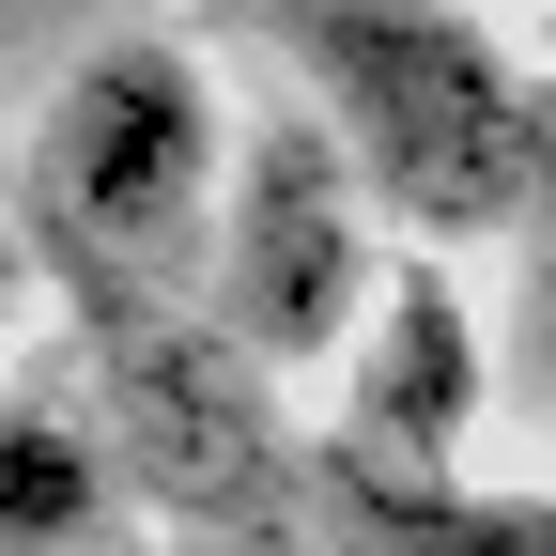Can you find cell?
I'll return each mask as SVG.
<instances>
[{"label":"cell","mask_w":556,"mask_h":556,"mask_svg":"<svg viewBox=\"0 0 556 556\" xmlns=\"http://www.w3.org/2000/svg\"><path fill=\"white\" fill-rule=\"evenodd\" d=\"M232 139H248V109L217 93V62L186 31H109L47 78V109L16 139V232H31V278L78 309V340L170 325L217 294Z\"/></svg>","instance_id":"1"},{"label":"cell","mask_w":556,"mask_h":556,"mask_svg":"<svg viewBox=\"0 0 556 556\" xmlns=\"http://www.w3.org/2000/svg\"><path fill=\"white\" fill-rule=\"evenodd\" d=\"M278 62L371 170L402 248H510L526 201L556 186L541 47L448 16V0H278Z\"/></svg>","instance_id":"2"},{"label":"cell","mask_w":556,"mask_h":556,"mask_svg":"<svg viewBox=\"0 0 556 556\" xmlns=\"http://www.w3.org/2000/svg\"><path fill=\"white\" fill-rule=\"evenodd\" d=\"M387 278H402V232H387L371 170L340 155V124L309 93H248L232 201H217V294L201 309H217L278 387H309V371H340L371 340Z\"/></svg>","instance_id":"3"},{"label":"cell","mask_w":556,"mask_h":556,"mask_svg":"<svg viewBox=\"0 0 556 556\" xmlns=\"http://www.w3.org/2000/svg\"><path fill=\"white\" fill-rule=\"evenodd\" d=\"M93 417H109V448L139 479V510H186V526L278 510V479H294V387H278L217 309L109 325L93 340Z\"/></svg>","instance_id":"4"},{"label":"cell","mask_w":556,"mask_h":556,"mask_svg":"<svg viewBox=\"0 0 556 556\" xmlns=\"http://www.w3.org/2000/svg\"><path fill=\"white\" fill-rule=\"evenodd\" d=\"M510 402V356L479 340L464 263L402 248L371 340L340 356V479H479V433Z\"/></svg>","instance_id":"5"},{"label":"cell","mask_w":556,"mask_h":556,"mask_svg":"<svg viewBox=\"0 0 556 556\" xmlns=\"http://www.w3.org/2000/svg\"><path fill=\"white\" fill-rule=\"evenodd\" d=\"M0 556H139V479L93 402H0Z\"/></svg>","instance_id":"6"},{"label":"cell","mask_w":556,"mask_h":556,"mask_svg":"<svg viewBox=\"0 0 556 556\" xmlns=\"http://www.w3.org/2000/svg\"><path fill=\"white\" fill-rule=\"evenodd\" d=\"M371 556H556V479H340Z\"/></svg>","instance_id":"7"},{"label":"cell","mask_w":556,"mask_h":556,"mask_svg":"<svg viewBox=\"0 0 556 556\" xmlns=\"http://www.w3.org/2000/svg\"><path fill=\"white\" fill-rule=\"evenodd\" d=\"M510 402H556V186L510 232Z\"/></svg>","instance_id":"8"},{"label":"cell","mask_w":556,"mask_h":556,"mask_svg":"<svg viewBox=\"0 0 556 556\" xmlns=\"http://www.w3.org/2000/svg\"><path fill=\"white\" fill-rule=\"evenodd\" d=\"M31 294V232H16V201H0V309Z\"/></svg>","instance_id":"9"},{"label":"cell","mask_w":556,"mask_h":556,"mask_svg":"<svg viewBox=\"0 0 556 556\" xmlns=\"http://www.w3.org/2000/svg\"><path fill=\"white\" fill-rule=\"evenodd\" d=\"M541 109H556V16H541Z\"/></svg>","instance_id":"10"}]
</instances>
